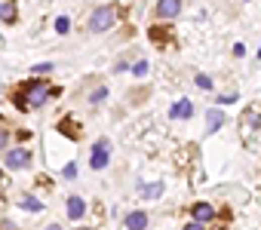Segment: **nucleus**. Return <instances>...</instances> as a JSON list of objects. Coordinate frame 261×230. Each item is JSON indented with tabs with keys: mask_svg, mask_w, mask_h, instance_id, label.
<instances>
[{
	"mask_svg": "<svg viewBox=\"0 0 261 230\" xmlns=\"http://www.w3.org/2000/svg\"><path fill=\"white\" fill-rule=\"evenodd\" d=\"M46 95H49V86H46L43 80H31V83L16 95V107H22V110H28V107H40V104L46 101Z\"/></svg>",
	"mask_w": 261,
	"mask_h": 230,
	"instance_id": "nucleus-1",
	"label": "nucleus"
},
{
	"mask_svg": "<svg viewBox=\"0 0 261 230\" xmlns=\"http://www.w3.org/2000/svg\"><path fill=\"white\" fill-rule=\"evenodd\" d=\"M114 19H117L114 7H98V10L92 13V19H89V28H92L95 34H101V31H108V28H114Z\"/></svg>",
	"mask_w": 261,
	"mask_h": 230,
	"instance_id": "nucleus-2",
	"label": "nucleus"
},
{
	"mask_svg": "<svg viewBox=\"0 0 261 230\" xmlns=\"http://www.w3.org/2000/svg\"><path fill=\"white\" fill-rule=\"evenodd\" d=\"M108 157H111V141H108V138H101V141L92 147L89 166H92V169H105V166H108Z\"/></svg>",
	"mask_w": 261,
	"mask_h": 230,
	"instance_id": "nucleus-3",
	"label": "nucleus"
},
{
	"mask_svg": "<svg viewBox=\"0 0 261 230\" xmlns=\"http://www.w3.org/2000/svg\"><path fill=\"white\" fill-rule=\"evenodd\" d=\"M169 117H172V120H188V117H194V101H188V98L175 101V104L169 107Z\"/></svg>",
	"mask_w": 261,
	"mask_h": 230,
	"instance_id": "nucleus-4",
	"label": "nucleus"
},
{
	"mask_svg": "<svg viewBox=\"0 0 261 230\" xmlns=\"http://www.w3.org/2000/svg\"><path fill=\"white\" fill-rule=\"evenodd\" d=\"M28 163H31V153H28L25 147L7 150V166H10V169H22V166H28Z\"/></svg>",
	"mask_w": 261,
	"mask_h": 230,
	"instance_id": "nucleus-5",
	"label": "nucleus"
},
{
	"mask_svg": "<svg viewBox=\"0 0 261 230\" xmlns=\"http://www.w3.org/2000/svg\"><path fill=\"white\" fill-rule=\"evenodd\" d=\"M181 13V4H178V0H163V4L157 7V16L160 19H175Z\"/></svg>",
	"mask_w": 261,
	"mask_h": 230,
	"instance_id": "nucleus-6",
	"label": "nucleus"
},
{
	"mask_svg": "<svg viewBox=\"0 0 261 230\" xmlns=\"http://www.w3.org/2000/svg\"><path fill=\"white\" fill-rule=\"evenodd\" d=\"M215 218V209L209 206V203H197L194 206V221L197 224H206V221H212Z\"/></svg>",
	"mask_w": 261,
	"mask_h": 230,
	"instance_id": "nucleus-7",
	"label": "nucleus"
},
{
	"mask_svg": "<svg viewBox=\"0 0 261 230\" xmlns=\"http://www.w3.org/2000/svg\"><path fill=\"white\" fill-rule=\"evenodd\" d=\"M123 224H126L129 230H144V227H147V215H144V212H129Z\"/></svg>",
	"mask_w": 261,
	"mask_h": 230,
	"instance_id": "nucleus-8",
	"label": "nucleus"
},
{
	"mask_svg": "<svg viewBox=\"0 0 261 230\" xmlns=\"http://www.w3.org/2000/svg\"><path fill=\"white\" fill-rule=\"evenodd\" d=\"M83 212H86V203H83L80 197H71V200H68V215H71L74 221L83 218Z\"/></svg>",
	"mask_w": 261,
	"mask_h": 230,
	"instance_id": "nucleus-9",
	"label": "nucleus"
},
{
	"mask_svg": "<svg viewBox=\"0 0 261 230\" xmlns=\"http://www.w3.org/2000/svg\"><path fill=\"white\" fill-rule=\"evenodd\" d=\"M206 123H209L206 129H209V132H215V129H218L221 123H225V113H221V110H215V107H212V110L206 113Z\"/></svg>",
	"mask_w": 261,
	"mask_h": 230,
	"instance_id": "nucleus-10",
	"label": "nucleus"
},
{
	"mask_svg": "<svg viewBox=\"0 0 261 230\" xmlns=\"http://www.w3.org/2000/svg\"><path fill=\"white\" fill-rule=\"evenodd\" d=\"M16 16H19L16 4H0V22H16Z\"/></svg>",
	"mask_w": 261,
	"mask_h": 230,
	"instance_id": "nucleus-11",
	"label": "nucleus"
},
{
	"mask_svg": "<svg viewBox=\"0 0 261 230\" xmlns=\"http://www.w3.org/2000/svg\"><path fill=\"white\" fill-rule=\"evenodd\" d=\"M141 194H144V200H154V197L163 194V184H160V181H157V184H147V187L141 184Z\"/></svg>",
	"mask_w": 261,
	"mask_h": 230,
	"instance_id": "nucleus-12",
	"label": "nucleus"
},
{
	"mask_svg": "<svg viewBox=\"0 0 261 230\" xmlns=\"http://www.w3.org/2000/svg\"><path fill=\"white\" fill-rule=\"evenodd\" d=\"M19 206H22V209H28V212H40V209H43V203H40V200H34V197H22V200H19Z\"/></svg>",
	"mask_w": 261,
	"mask_h": 230,
	"instance_id": "nucleus-13",
	"label": "nucleus"
},
{
	"mask_svg": "<svg viewBox=\"0 0 261 230\" xmlns=\"http://www.w3.org/2000/svg\"><path fill=\"white\" fill-rule=\"evenodd\" d=\"M68 28H71L68 16H59V19H56V31H59V34H68Z\"/></svg>",
	"mask_w": 261,
	"mask_h": 230,
	"instance_id": "nucleus-14",
	"label": "nucleus"
},
{
	"mask_svg": "<svg viewBox=\"0 0 261 230\" xmlns=\"http://www.w3.org/2000/svg\"><path fill=\"white\" fill-rule=\"evenodd\" d=\"M132 74H135V77H144V74H147V62H135V65H132Z\"/></svg>",
	"mask_w": 261,
	"mask_h": 230,
	"instance_id": "nucleus-15",
	"label": "nucleus"
},
{
	"mask_svg": "<svg viewBox=\"0 0 261 230\" xmlns=\"http://www.w3.org/2000/svg\"><path fill=\"white\" fill-rule=\"evenodd\" d=\"M62 175H65V178H77V163H68Z\"/></svg>",
	"mask_w": 261,
	"mask_h": 230,
	"instance_id": "nucleus-16",
	"label": "nucleus"
},
{
	"mask_svg": "<svg viewBox=\"0 0 261 230\" xmlns=\"http://www.w3.org/2000/svg\"><path fill=\"white\" fill-rule=\"evenodd\" d=\"M197 86H200V89H212V80H209L206 74H200V77H197Z\"/></svg>",
	"mask_w": 261,
	"mask_h": 230,
	"instance_id": "nucleus-17",
	"label": "nucleus"
},
{
	"mask_svg": "<svg viewBox=\"0 0 261 230\" xmlns=\"http://www.w3.org/2000/svg\"><path fill=\"white\" fill-rule=\"evenodd\" d=\"M46 71H53V65H49V62H43V65H34V74H46Z\"/></svg>",
	"mask_w": 261,
	"mask_h": 230,
	"instance_id": "nucleus-18",
	"label": "nucleus"
},
{
	"mask_svg": "<svg viewBox=\"0 0 261 230\" xmlns=\"http://www.w3.org/2000/svg\"><path fill=\"white\" fill-rule=\"evenodd\" d=\"M7 141H10V132L0 129V150H7Z\"/></svg>",
	"mask_w": 261,
	"mask_h": 230,
	"instance_id": "nucleus-19",
	"label": "nucleus"
},
{
	"mask_svg": "<svg viewBox=\"0 0 261 230\" xmlns=\"http://www.w3.org/2000/svg\"><path fill=\"white\" fill-rule=\"evenodd\" d=\"M105 95H108V89H98V92H92V98H89V101H92V104H95V101H101V98H105Z\"/></svg>",
	"mask_w": 261,
	"mask_h": 230,
	"instance_id": "nucleus-20",
	"label": "nucleus"
},
{
	"mask_svg": "<svg viewBox=\"0 0 261 230\" xmlns=\"http://www.w3.org/2000/svg\"><path fill=\"white\" fill-rule=\"evenodd\" d=\"M218 101H221V104H234V101H237V95H221Z\"/></svg>",
	"mask_w": 261,
	"mask_h": 230,
	"instance_id": "nucleus-21",
	"label": "nucleus"
},
{
	"mask_svg": "<svg viewBox=\"0 0 261 230\" xmlns=\"http://www.w3.org/2000/svg\"><path fill=\"white\" fill-rule=\"evenodd\" d=\"M184 230H206V227H203V224H197V221H191V224L184 227Z\"/></svg>",
	"mask_w": 261,
	"mask_h": 230,
	"instance_id": "nucleus-22",
	"label": "nucleus"
},
{
	"mask_svg": "<svg viewBox=\"0 0 261 230\" xmlns=\"http://www.w3.org/2000/svg\"><path fill=\"white\" fill-rule=\"evenodd\" d=\"M46 230H62V227H59V224H53V227H46Z\"/></svg>",
	"mask_w": 261,
	"mask_h": 230,
	"instance_id": "nucleus-23",
	"label": "nucleus"
},
{
	"mask_svg": "<svg viewBox=\"0 0 261 230\" xmlns=\"http://www.w3.org/2000/svg\"><path fill=\"white\" fill-rule=\"evenodd\" d=\"M258 55H261V49H258Z\"/></svg>",
	"mask_w": 261,
	"mask_h": 230,
	"instance_id": "nucleus-24",
	"label": "nucleus"
}]
</instances>
